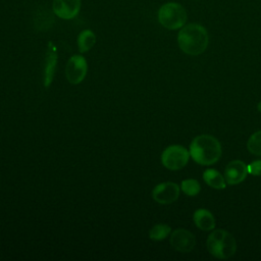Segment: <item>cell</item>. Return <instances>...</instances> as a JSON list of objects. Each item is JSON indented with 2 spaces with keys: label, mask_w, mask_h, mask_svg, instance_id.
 Segmentation results:
<instances>
[{
  "label": "cell",
  "mask_w": 261,
  "mask_h": 261,
  "mask_svg": "<svg viewBox=\"0 0 261 261\" xmlns=\"http://www.w3.org/2000/svg\"><path fill=\"white\" fill-rule=\"evenodd\" d=\"M209 253L218 259H227L237 251V242L231 233L224 229H216L207 239Z\"/></svg>",
  "instance_id": "cell-3"
},
{
  "label": "cell",
  "mask_w": 261,
  "mask_h": 261,
  "mask_svg": "<svg viewBox=\"0 0 261 261\" xmlns=\"http://www.w3.org/2000/svg\"><path fill=\"white\" fill-rule=\"evenodd\" d=\"M88 71L86 58L82 55H73L69 58L65 67L67 81L72 85H77L84 81Z\"/></svg>",
  "instance_id": "cell-6"
},
{
  "label": "cell",
  "mask_w": 261,
  "mask_h": 261,
  "mask_svg": "<svg viewBox=\"0 0 261 261\" xmlns=\"http://www.w3.org/2000/svg\"><path fill=\"white\" fill-rule=\"evenodd\" d=\"M171 231V228L169 225L164 224V223H159L154 225L150 231H149V237L153 241H161L164 240Z\"/></svg>",
  "instance_id": "cell-15"
},
{
  "label": "cell",
  "mask_w": 261,
  "mask_h": 261,
  "mask_svg": "<svg viewBox=\"0 0 261 261\" xmlns=\"http://www.w3.org/2000/svg\"><path fill=\"white\" fill-rule=\"evenodd\" d=\"M203 178L205 182L211 188L222 190L226 187L225 178L216 169H207L203 173Z\"/></svg>",
  "instance_id": "cell-13"
},
{
  "label": "cell",
  "mask_w": 261,
  "mask_h": 261,
  "mask_svg": "<svg viewBox=\"0 0 261 261\" xmlns=\"http://www.w3.org/2000/svg\"><path fill=\"white\" fill-rule=\"evenodd\" d=\"M190 155L201 165H211L221 156V146L217 139L209 135L196 137L190 145Z\"/></svg>",
  "instance_id": "cell-2"
},
{
  "label": "cell",
  "mask_w": 261,
  "mask_h": 261,
  "mask_svg": "<svg viewBox=\"0 0 261 261\" xmlns=\"http://www.w3.org/2000/svg\"><path fill=\"white\" fill-rule=\"evenodd\" d=\"M53 12L62 19L75 17L81 9V0H53Z\"/></svg>",
  "instance_id": "cell-9"
},
{
  "label": "cell",
  "mask_w": 261,
  "mask_h": 261,
  "mask_svg": "<svg viewBox=\"0 0 261 261\" xmlns=\"http://www.w3.org/2000/svg\"><path fill=\"white\" fill-rule=\"evenodd\" d=\"M247 148L252 154L261 156V130L254 133L249 138L247 143Z\"/></svg>",
  "instance_id": "cell-17"
},
{
  "label": "cell",
  "mask_w": 261,
  "mask_h": 261,
  "mask_svg": "<svg viewBox=\"0 0 261 261\" xmlns=\"http://www.w3.org/2000/svg\"><path fill=\"white\" fill-rule=\"evenodd\" d=\"M208 33L206 29L198 23H189L179 31L177 43L179 48L189 55H199L208 46Z\"/></svg>",
  "instance_id": "cell-1"
},
{
  "label": "cell",
  "mask_w": 261,
  "mask_h": 261,
  "mask_svg": "<svg viewBox=\"0 0 261 261\" xmlns=\"http://www.w3.org/2000/svg\"><path fill=\"white\" fill-rule=\"evenodd\" d=\"M258 110L261 112V102L258 103Z\"/></svg>",
  "instance_id": "cell-19"
},
{
  "label": "cell",
  "mask_w": 261,
  "mask_h": 261,
  "mask_svg": "<svg viewBox=\"0 0 261 261\" xmlns=\"http://www.w3.org/2000/svg\"><path fill=\"white\" fill-rule=\"evenodd\" d=\"M190 152L180 145L168 146L161 154L162 164L170 170L182 168L189 161Z\"/></svg>",
  "instance_id": "cell-5"
},
{
  "label": "cell",
  "mask_w": 261,
  "mask_h": 261,
  "mask_svg": "<svg viewBox=\"0 0 261 261\" xmlns=\"http://www.w3.org/2000/svg\"><path fill=\"white\" fill-rule=\"evenodd\" d=\"M195 224L202 230H211L215 227V219L207 209H198L193 216Z\"/></svg>",
  "instance_id": "cell-12"
},
{
  "label": "cell",
  "mask_w": 261,
  "mask_h": 261,
  "mask_svg": "<svg viewBox=\"0 0 261 261\" xmlns=\"http://www.w3.org/2000/svg\"><path fill=\"white\" fill-rule=\"evenodd\" d=\"M96 43V36L91 30H84L77 36V47L80 52H88Z\"/></svg>",
  "instance_id": "cell-14"
},
{
  "label": "cell",
  "mask_w": 261,
  "mask_h": 261,
  "mask_svg": "<svg viewBox=\"0 0 261 261\" xmlns=\"http://www.w3.org/2000/svg\"><path fill=\"white\" fill-rule=\"evenodd\" d=\"M187 18L188 14L186 9L175 2L165 3L158 10V20L160 24L168 30H177L182 28Z\"/></svg>",
  "instance_id": "cell-4"
},
{
  "label": "cell",
  "mask_w": 261,
  "mask_h": 261,
  "mask_svg": "<svg viewBox=\"0 0 261 261\" xmlns=\"http://www.w3.org/2000/svg\"><path fill=\"white\" fill-rule=\"evenodd\" d=\"M180 188H181L182 192L190 197L197 196L201 190V186H200L199 181L194 178H188V179L182 180Z\"/></svg>",
  "instance_id": "cell-16"
},
{
  "label": "cell",
  "mask_w": 261,
  "mask_h": 261,
  "mask_svg": "<svg viewBox=\"0 0 261 261\" xmlns=\"http://www.w3.org/2000/svg\"><path fill=\"white\" fill-rule=\"evenodd\" d=\"M179 196V187L174 182H162L157 185L152 191L153 199L159 204H171Z\"/></svg>",
  "instance_id": "cell-7"
},
{
  "label": "cell",
  "mask_w": 261,
  "mask_h": 261,
  "mask_svg": "<svg viewBox=\"0 0 261 261\" xmlns=\"http://www.w3.org/2000/svg\"><path fill=\"white\" fill-rule=\"evenodd\" d=\"M170 245L180 253H189L196 245V238L191 231L185 228H177L171 233Z\"/></svg>",
  "instance_id": "cell-8"
},
{
  "label": "cell",
  "mask_w": 261,
  "mask_h": 261,
  "mask_svg": "<svg viewBox=\"0 0 261 261\" xmlns=\"http://www.w3.org/2000/svg\"><path fill=\"white\" fill-rule=\"evenodd\" d=\"M248 173L247 165L241 160L230 161L224 169V178L228 185L242 182Z\"/></svg>",
  "instance_id": "cell-10"
},
{
  "label": "cell",
  "mask_w": 261,
  "mask_h": 261,
  "mask_svg": "<svg viewBox=\"0 0 261 261\" xmlns=\"http://www.w3.org/2000/svg\"><path fill=\"white\" fill-rule=\"evenodd\" d=\"M248 172L253 175H261V160H255L247 166Z\"/></svg>",
  "instance_id": "cell-18"
},
{
  "label": "cell",
  "mask_w": 261,
  "mask_h": 261,
  "mask_svg": "<svg viewBox=\"0 0 261 261\" xmlns=\"http://www.w3.org/2000/svg\"><path fill=\"white\" fill-rule=\"evenodd\" d=\"M56 65H57L56 48L55 46H53L52 42H50L46 59H45V66H44V73H43V84L46 88H48L52 84L54 73L56 70Z\"/></svg>",
  "instance_id": "cell-11"
}]
</instances>
